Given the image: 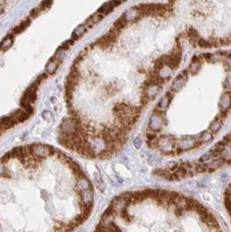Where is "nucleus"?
<instances>
[{
  "mask_svg": "<svg viewBox=\"0 0 231 232\" xmlns=\"http://www.w3.org/2000/svg\"><path fill=\"white\" fill-rule=\"evenodd\" d=\"M30 149H31V154L33 157L41 161L44 158H46L51 155L55 154V149L52 148L50 145H45V144H35L30 145Z\"/></svg>",
  "mask_w": 231,
  "mask_h": 232,
  "instance_id": "nucleus-1",
  "label": "nucleus"
},
{
  "mask_svg": "<svg viewBox=\"0 0 231 232\" xmlns=\"http://www.w3.org/2000/svg\"><path fill=\"white\" fill-rule=\"evenodd\" d=\"M130 192L123 193L118 197H116L110 203V206L115 211L116 214H121L123 210H126L128 205L130 204Z\"/></svg>",
  "mask_w": 231,
  "mask_h": 232,
  "instance_id": "nucleus-2",
  "label": "nucleus"
},
{
  "mask_svg": "<svg viewBox=\"0 0 231 232\" xmlns=\"http://www.w3.org/2000/svg\"><path fill=\"white\" fill-rule=\"evenodd\" d=\"M163 121H164V118H163V116L162 114V111H156L153 113V115L151 116L150 119H149L148 127L153 132L159 131L163 127Z\"/></svg>",
  "mask_w": 231,
  "mask_h": 232,
  "instance_id": "nucleus-3",
  "label": "nucleus"
},
{
  "mask_svg": "<svg viewBox=\"0 0 231 232\" xmlns=\"http://www.w3.org/2000/svg\"><path fill=\"white\" fill-rule=\"evenodd\" d=\"M175 141L167 136H163L156 140V147L164 153H169L175 146Z\"/></svg>",
  "mask_w": 231,
  "mask_h": 232,
  "instance_id": "nucleus-4",
  "label": "nucleus"
},
{
  "mask_svg": "<svg viewBox=\"0 0 231 232\" xmlns=\"http://www.w3.org/2000/svg\"><path fill=\"white\" fill-rule=\"evenodd\" d=\"M143 12L142 9L140 8V6H136L127 10L123 14V17L126 19L127 22H133V21H137L140 17H143Z\"/></svg>",
  "mask_w": 231,
  "mask_h": 232,
  "instance_id": "nucleus-5",
  "label": "nucleus"
},
{
  "mask_svg": "<svg viewBox=\"0 0 231 232\" xmlns=\"http://www.w3.org/2000/svg\"><path fill=\"white\" fill-rule=\"evenodd\" d=\"M199 141L192 137H187V138H182L178 141V149L179 150H187V149L196 148Z\"/></svg>",
  "mask_w": 231,
  "mask_h": 232,
  "instance_id": "nucleus-6",
  "label": "nucleus"
},
{
  "mask_svg": "<svg viewBox=\"0 0 231 232\" xmlns=\"http://www.w3.org/2000/svg\"><path fill=\"white\" fill-rule=\"evenodd\" d=\"M116 213L115 211L113 210V209L111 208V206H109L105 211L104 212V214L102 215V217H101V220H100V223L101 224L103 225H106V226H109L110 223H114V216H115Z\"/></svg>",
  "mask_w": 231,
  "mask_h": 232,
  "instance_id": "nucleus-7",
  "label": "nucleus"
},
{
  "mask_svg": "<svg viewBox=\"0 0 231 232\" xmlns=\"http://www.w3.org/2000/svg\"><path fill=\"white\" fill-rule=\"evenodd\" d=\"M231 106V91H226L221 97L219 101V109L222 112L227 111Z\"/></svg>",
  "mask_w": 231,
  "mask_h": 232,
  "instance_id": "nucleus-8",
  "label": "nucleus"
},
{
  "mask_svg": "<svg viewBox=\"0 0 231 232\" xmlns=\"http://www.w3.org/2000/svg\"><path fill=\"white\" fill-rule=\"evenodd\" d=\"M90 189H92V186H91L90 182L86 177H80V178H77V183H76V186H75L76 191H77L79 194H81L82 192L87 190H90Z\"/></svg>",
  "mask_w": 231,
  "mask_h": 232,
  "instance_id": "nucleus-9",
  "label": "nucleus"
},
{
  "mask_svg": "<svg viewBox=\"0 0 231 232\" xmlns=\"http://www.w3.org/2000/svg\"><path fill=\"white\" fill-rule=\"evenodd\" d=\"M187 82V76L185 75V73H182L180 75H178L176 77V79L173 81L171 89L174 91H179Z\"/></svg>",
  "mask_w": 231,
  "mask_h": 232,
  "instance_id": "nucleus-10",
  "label": "nucleus"
},
{
  "mask_svg": "<svg viewBox=\"0 0 231 232\" xmlns=\"http://www.w3.org/2000/svg\"><path fill=\"white\" fill-rule=\"evenodd\" d=\"M80 196H81V204L82 205H89V206L93 205L94 193L92 189L83 191L80 194Z\"/></svg>",
  "mask_w": 231,
  "mask_h": 232,
  "instance_id": "nucleus-11",
  "label": "nucleus"
},
{
  "mask_svg": "<svg viewBox=\"0 0 231 232\" xmlns=\"http://www.w3.org/2000/svg\"><path fill=\"white\" fill-rule=\"evenodd\" d=\"M31 116L30 114H28L27 112L24 110H17L15 112H13L11 115V118L13 119V121L15 122V123H23L25 120H27L29 116Z\"/></svg>",
  "mask_w": 231,
  "mask_h": 232,
  "instance_id": "nucleus-12",
  "label": "nucleus"
},
{
  "mask_svg": "<svg viewBox=\"0 0 231 232\" xmlns=\"http://www.w3.org/2000/svg\"><path fill=\"white\" fill-rule=\"evenodd\" d=\"M60 64V60L57 57H53L49 61V63L47 64V65L45 67V70L48 75H52L54 72L57 71V69L58 68Z\"/></svg>",
  "mask_w": 231,
  "mask_h": 232,
  "instance_id": "nucleus-13",
  "label": "nucleus"
},
{
  "mask_svg": "<svg viewBox=\"0 0 231 232\" xmlns=\"http://www.w3.org/2000/svg\"><path fill=\"white\" fill-rule=\"evenodd\" d=\"M15 122L11 118V116H4L0 119V131H5L12 128L15 125Z\"/></svg>",
  "mask_w": 231,
  "mask_h": 232,
  "instance_id": "nucleus-14",
  "label": "nucleus"
},
{
  "mask_svg": "<svg viewBox=\"0 0 231 232\" xmlns=\"http://www.w3.org/2000/svg\"><path fill=\"white\" fill-rule=\"evenodd\" d=\"M171 100H172V95L170 92H168L162 99L160 100V102L157 105V109H159V111H165L170 106Z\"/></svg>",
  "mask_w": 231,
  "mask_h": 232,
  "instance_id": "nucleus-15",
  "label": "nucleus"
},
{
  "mask_svg": "<svg viewBox=\"0 0 231 232\" xmlns=\"http://www.w3.org/2000/svg\"><path fill=\"white\" fill-rule=\"evenodd\" d=\"M13 43H14V37H13V35H11V34L7 35L6 38L3 39V41L1 42V44H0V50L6 51V50H9L11 46L13 45Z\"/></svg>",
  "mask_w": 231,
  "mask_h": 232,
  "instance_id": "nucleus-16",
  "label": "nucleus"
},
{
  "mask_svg": "<svg viewBox=\"0 0 231 232\" xmlns=\"http://www.w3.org/2000/svg\"><path fill=\"white\" fill-rule=\"evenodd\" d=\"M200 69H201V63H200L197 57L195 56V57H193L191 63L189 66V72L191 74H196L200 71Z\"/></svg>",
  "mask_w": 231,
  "mask_h": 232,
  "instance_id": "nucleus-17",
  "label": "nucleus"
},
{
  "mask_svg": "<svg viewBox=\"0 0 231 232\" xmlns=\"http://www.w3.org/2000/svg\"><path fill=\"white\" fill-rule=\"evenodd\" d=\"M31 19L30 18H26V19H24V21L20 23L18 25H16V27L13 28V30H12V33L13 34H19L23 32L26 28H28L30 26V24H31Z\"/></svg>",
  "mask_w": 231,
  "mask_h": 232,
  "instance_id": "nucleus-18",
  "label": "nucleus"
},
{
  "mask_svg": "<svg viewBox=\"0 0 231 232\" xmlns=\"http://www.w3.org/2000/svg\"><path fill=\"white\" fill-rule=\"evenodd\" d=\"M103 16L102 15H100L99 13H95L94 15H92L91 17H90L89 19H87L86 20V22H85V24H84V25L87 27V29L88 28H90V27H92L93 26L94 24H97V23H98L102 18H103Z\"/></svg>",
  "mask_w": 231,
  "mask_h": 232,
  "instance_id": "nucleus-19",
  "label": "nucleus"
},
{
  "mask_svg": "<svg viewBox=\"0 0 231 232\" xmlns=\"http://www.w3.org/2000/svg\"><path fill=\"white\" fill-rule=\"evenodd\" d=\"M87 31V27L83 24V25H79L78 27L76 28V30L73 31L72 33V39L75 41V40H77L79 39L82 36H83V34L86 32Z\"/></svg>",
  "mask_w": 231,
  "mask_h": 232,
  "instance_id": "nucleus-20",
  "label": "nucleus"
},
{
  "mask_svg": "<svg viewBox=\"0 0 231 232\" xmlns=\"http://www.w3.org/2000/svg\"><path fill=\"white\" fill-rule=\"evenodd\" d=\"M222 128V120L221 118H215L214 121L211 123V124L209 125V130L211 133H216L220 131Z\"/></svg>",
  "mask_w": 231,
  "mask_h": 232,
  "instance_id": "nucleus-21",
  "label": "nucleus"
},
{
  "mask_svg": "<svg viewBox=\"0 0 231 232\" xmlns=\"http://www.w3.org/2000/svg\"><path fill=\"white\" fill-rule=\"evenodd\" d=\"M113 9H114L113 6H111L110 4V2H109V3H106L104 6H101V8L97 11V13H99L100 15H102L103 17H105V15H108L110 11H112Z\"/></svg>",
  "mask_w": 231,
  "mask_h": 232,
  "instance_id": "nucleus-22",
  "label": "nucleus"
},
{
  "mask_svg": "<svg viewBox=\"0 0 231 232\" xmlns=\"http://www.w3.org/2000/svg\"><path fill=\"white\" fill-rule=\"evenodd\" d=\"M127 23L128 22L126 21V19L123 17V15H122L121 17H119L118 19H116V22L114 23L113 27L116 28V30H118V31H121L122 29H123V28L126 26Z\"/></svg>",
  "mask_w": 231,
  "mask_h": 232,
  "instance_id": "nucleus-23",
  "label": "nucleus"
},
{
  "mask_svg": "<svg viewBox=\"0 0 231 232\" xmlns=\"http://www.w3.org/2000/svg\"><path fill=\"white\" fill-rule=\"evenodd\" d=\"M212 138H213V136H212V134L211 132H209V131H204L203 132L201 135H200V138L198 139V141H199V143L201 144V143H207V142H209V141H211L212 140Z\"/></svg>",
  "mask_w": 231,
  "mask_h": 232,
  "instance_id": "nucleus-24",
  "label": "nucleus"
},
{
  "mask_svg": "<svg viewBox=\"0 0 231 232\" xmlns=\"http://www.w3.org/2000/svg\"><path fill=\"white\" fill-rule=\"evenodd\" d=\"M188 35L192 40H195L196 42L199 40V33L196 31V29H195L194 27H190L188 29Z\"/></svg>",
  "mask_w": 231,
  "mask_h": 232,
  "instance_id": "nucleus-25",
  "label": "nucleus"
},
{
  "mask_svg": "<svg viewBox=\"0 0 231 232\" xmlns=\"http://www.w3.org/2000/svg\"><path fill=\"white\" fill-rule=\"evenodd\" d=\"M0 177H10V173L8 172L7 169L5 167V164L0 162Z\"/></svg>",
  "mask_w": 231,
  "mask_h": 232,
  "instance_id": "nucleus-26",
  "label": "nucleus"
},
{
  "mask_svg": "<svg viewBox=\"0 0 231 232\" xmlns=\"http://www.w3.org/2000/svg\"><path fill=\"white\" fill-rule=\"evenodd\" d=\"M215 155L213 153V151L211 150V151H209V152H207V153H205L204 155H203L201 157H200V162H205V161H208L210 160L212 157H214Z\"/></svg>",
  "mask_w": 231,
  "mask_h": 232,
  "instance_id": "nucleus-27",
  "label": "nucleus"
},
{
  "mask_svg": "<svg viewBox=\"0 0 231 232\" xmlns=\"http://www.w3.org/2000/svg\"><path fill=\"white\" fill-rule=\"evenodd\" d=\"M121 215H122V217H123V219H124L127 223H130V222H131V220H132L131 215L129 214V212H128L127 209L126 210H124L122 211Z\"/></svg>",
  "mask_w": 231,
  "mask_h": 232,
  "instance_id": "nucleus-28",
  "label": "nucleus"
},
{
  "mask_svg": "<svg viewBox=\"0 0 231 232\" xmlns=\"http://www.w3.org/2000/svg\"><path fill=\"white\" fill-rule=\"evenodd\" d=\"M95 232H110V230H109L108 226L98 223V225L96 228V231Z\"/></svg>",
  "mask_w": 231,
  "mask_h": 232,
  "instance_id": "nucleus-29",
  "label": "nucleus"
},
{
  "mask_svg": "<svg viewBox=\"0 0 231 232\" xmlns=\"http://www.w3.org/2000/svg\"><path fill=\"white\" fill-rule=\"evenodd\" d=\"M109 230H110V232H122V230L117 226L116 224H115L114 223H110L109 225Z\"/></svg>",
  "mask_w": 231,
  "mask_h": 232,
  "instance_id": "nucleus-30",
  "label": "nucleus"
},
{
  "mask_svg": "<svg viewBox=\"0 0 231 232\" xmlns=\"http://www.w3.org/2000/svg\"><path fill=\"white\" fill-rule=\"evenodd\" d=\"M11 157H11V152H7L6 154L4 155V156L0 158V162H1V163H3V164H5L6 163H7L8 161L11 159Z\"/></svg>",
  "mask_w": 231,
  "mask_h": 232,
  "instance_id": "nucleus-31",
  "label": "nucleus"
},
{
  "mask_svg": "<svg viewBox=\"0 0 231 232\" xmlns=\"http://www.w3.org/2000/svg\"><path fill=\"white\" fill-rule=\"evenodd\" d=\"M74 43V40L72 39V40H69V41H66L64 42V44L61 45V48L63 49V50H68L71 46H72V44Z\"/></svg>",
  "mask_w": 231,
  "mask_h": 232,
  "instance_id": "nucleus-32",
  "label": "nucleus"
},
{
  "mask_svg": "<svg viewBox=\"0 0 231 232\" xmlns=\"http://www.w3.org/2000/svg\"><path fill=\"white\" fill-rule=\"evenodd\" d=\"M224 204H225L226 209H227V210L229 211V215H231V198L230 197H225Z\"/></svg>",
  "mask_w": 231,
  "mask_h": 232,
  "instance_id": "nucleus-33",
  "label": "nucleus"
},
{
  "mask_svg": "<svg viewBox=\"0 0 231 232\" xmlns=\"http://www.w3.org/2000/svg\"><path fill=\"white\" fill-rule=\"evenodd\" d=\"M223 87L226 90H230L231 89V76H229L225 79L224 83H223Z\"/></svg>",
  "mask_w": 231,
  "mask_h": 232,
  "instance_id": "nucleus-34",
  "label": "nucleus"
},
{
  "mask_svg": "<svg viewBox=\"0 0 231 232\" xmlns=\"http://www.w3.org/2000/svg\"><path fill=\"white\" fill-rule=\"evenodd\" d=\"M133 144H134V146H135L137 149L141 148V146H142V140H141V138H139V137L135 138L134 141H133Z\"/></svg>",
  "mask_w": 231,
  "mask_h": 232,
  "instance_id": "nucleus-35",
  "label": "nucleus"
},
{
  "mask_svg": "<svg viewBox=\"0 0 231 232\" xmlns=\"http://www.w3.org/2000/svg\"><path fill=\"white\" fill-rule=\"evenodd\" d=\"M202 57H203L204 58H205L206 60L210 61L212 60V58L214 57V55H213V54H210V53H205V54H203Z\"/></svg>",
  "mask_w": 231,
  "mask_h": 232,
  "instance_id": "nucleus-36",
  "label": "nucleus"
},
{
  "mask_svg": "<svg viewBox=\"0 0 231 232\" xmlns=\"http://www.w3.org/2000/svg\"><path fill=\"white\" fill-rule=\"evenodd\" d=\"M6 3L5 2H2V1H0V15L4 12V10H5V7H4V5H5Z\"/></svg>",
  "mask_w": 231,
  "mask_h": 232,
  "instance_id": "nucleus-37",
  "label": "nucleus"
},
{
  "mask_svg": "<svg viewBox=\"0 0 231 232\" xmlns=\"http://www.w3.org/2000/svg\"><path fill=\"white\" fill-rule=\"evenodd\" d=\"M227 64H228L231 67V57H229V58L228 59V61H227Z\"/></svg>",
  "mask_w": 231,
  "mask_h": 232,
  "instance_id": "nucleus-38",
  "label": "nucleus"
},
{
  "mask_svg": "<svg viewBox=\"0 0 231 232\" xmlns=\"http://www.w3.org/2000/svg\"><path fill=\"white\" fill-rule=\"evenodd\" d=\"M213 232H221V231H213Z\"/></svg>",
  "mask_w": 231,
  "mask_h": 232,
  "instance_id": "nucleus-39",
  "label": "nucleus"
}]
</instances>
